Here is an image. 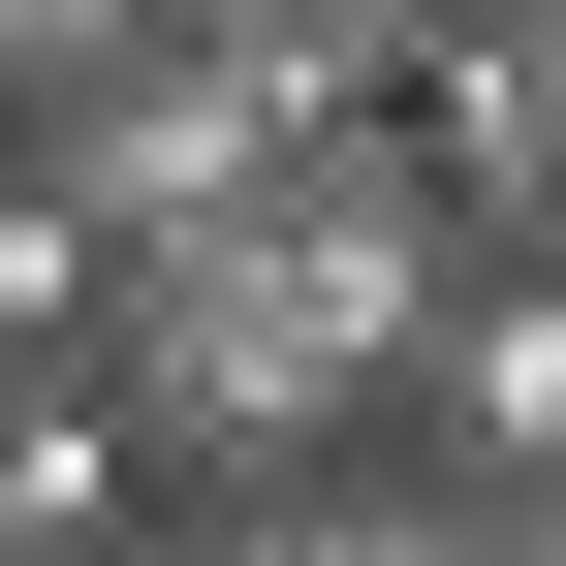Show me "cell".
<instances>
[{
    "mask_svg": "<svg viewBox=\"0 0 566 566\" xmlns=\"http://www.w3.org/2000/svg\"><path fill=\"white\" fill-rule=\"evenodd\" d=\"M95 315H126V252L63 221L32 158H0V378H95Z\"/></svg>",
    "mask_w": 566,
    "mask_h": 566,
    "instance_id": "cell-6",
    "label": "cell"
},
{
    "mask_svg": "<svg viewBox=\"0 0 566 566\" xmlns=\"http://www.w3.org/2000/svg\"><path fill=\"white\" fill-rule=\"evenodd\" d=\"M378 472H441V504H566V252H472L441 315H409Z\"/></svg>",
    "mask_w": 566,
    "mask_h": 566,
    "instance_id": "cell-1",
    "label": "cell"
},
{
    "mask_svg": "<svg viewBox=\"0 0 566 566\" xmlns=\"http://www.w3.org/2000/svg\"><path fill=\"white\" fill-rule=\"evenodd\" d=\"M409 158H441L472 252H566V0H409Z\"/></svg>",
    "mask_w": 566,
    "mask_h": 566,
    "instance_id": "cell-3",
    "label": "cell"
},
{
    "mask_svg": "<svg viewBox=\"0 0 566 566\" xmlns=\"http://www.w3.org/2000/svg\"><path fill=\"white\" fill-rule=\"evenodd\" d=\"M126 504H158V472H126V409H95V378H0V566H95Z\"/></svg>",
    "mask_w": 566,
    "mask_h": 566,
    "instance_id": "cell-5",
    "label": "cell"
},
{
    "mask_svg": "<svg viewBox=\"0 0 566 566\" xmlns=\"http://www.w3.org/2000/svg\"><path fill=\"white\" fill-rule=\"evenodd\" d=\"M95 566H158V535H95Z\"/></svg>",
    "mask_w": 566,
    "mask_h": 566,
    "instance_id": "cell-8",
    "label": "cell"
},
{
    "mask_svg": "<svg viewBox=\"0 0 566 566\" xmlns=\"http://www.w3.org/2000/svg\"><path fill=\"white\" fill-rule=\"evenodd\" d=\"M158 32H189V63H252L283 126H378V95H409V0H158Z\"/></svg>",
    "mask_w": 566,
    "mask_h": 566,
    "instance_id": "cell-4",
    "label": "cell"
},
{
    "mask_svg": "<svg viewBox=\"0 0 566 566\" xmlns=\"http://www.w3.org/2000/svg\"><path fill=\"white\" fill-rule=\"evenodd\" d=\"M252 158H283V95H252V63H189V32H126L95 95L32 126V189H63L95 252H189V221H252Z\"/></svg>",
    "mask_w": 566,
    "mask_h": 566,
    "instance_id": "cell-2",
    "label": "cell"
},
{
    "mask_svg": "<svg viewBox=\"0 0 566 566\" xmlns=\"http://www.w3.org/2000/svg\"><path fill=\"white\" fill-rule=\"evenodd\" d=\"M126 32H158V0H0V158H32V126H63V95H95V63H126Z\"/></svg>",
    "mask_w": 566,
    "mask_h": 566,
    "instance_id": "cell-7",
    "label": "cell"
}]
</instances>
